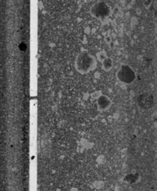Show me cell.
Returning a JSON list of instances; mask_svg holds the SVG:
<instances>
[{
  "mask_svg": "<svg viewBox=\"0 0 157 191\" xmlns=\"http://www.w3.org/2000/svg\"><path fill=\"white\" fill-rule=\"evenodd\" d=\"M117 78L124 84H131L135 81L136 76L133 69L128 65H123L117 73Z\"/></svg>",
  "mask_w": 157,
  "mask_h": 191,
  "instance_id": "7a4b0ae2",
  "label": "cell"
},
{
  "mask_svg": "<svg viewBox=\"0 0 157 191\" xmlns=\"http://www.w3.org/2000/svg\"><path fill=\"white\" fill-rule=\"evenodd\" d=\"M112 67V60L109 58H106L103 60V68L106 71H109Z\"/></svg>",
  "mask_w": 157,
  "mask_h": 191,
  "instance_id": "8992f818",
  "label": "cell"
},
{
  "mask_svg": "<svg viewBox=\"0 0 157 191\" xmlns=\"http://www.w3.org/2000/svg\"><path fill=\"white\" fill-rule=\"evenodd\" d=\"M153 103V97L149 93H142L138 97L137 104L140 108L149 109L152 107Z\"/></svg>",
  "mask_w": 157,
  "mask_h": 191,
  "instance_id": "277c9868",
  "label": "cell"
},
{
  "mask_svg": "<svg viewBox=\"0 0 157 191\" xmlns=\"http://www.w3.org/2000/svg\"><path fill=\"white\" fill-rule=\"evenodd\" d=\"M95 59L88 53L83 52L78 56L76 61V67L81 73H88L95 67Z\"/></svg>",
  "mask_w": 157,
  "mask_h": 191,
  "instance_id": "6da1fadb",
  "label": "cell"
},
{
  "mask_svg": "<svg viewBox=\"0 0 157 191\" xmlns=\"http://www.w3.org/2000/svg\"><path fill=\"white\" fill-rule=\"evenodd\" d=\"M96 104H97V107L99 110H105L110 107L111 100L110 99L108 98L106 96H101L97 99Z\"/></svg>",
  "mask_w": 157,
  "mask_h": 191,
  "instance_id": "5b68a950",
  "label": "cell"
},
{
  "mask_svg": "<svg viewBox=\"0 0 157 191\" xmlns=\"http://www.w3.org/2000/svg\"><path fill=\"white\" fill-rule=\"evenodd\" d=\"M110 7L106 2H99L94 4L91 8V13L93 17L101 19L108 17L110 14Z\"/></svg>",
  "mask_w": 157,
  "mask_h": 191,
  "instance_id": "3957f363",
  "label": "cell"
}]
</instances>
